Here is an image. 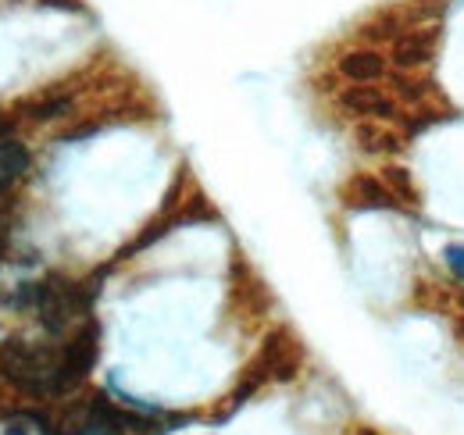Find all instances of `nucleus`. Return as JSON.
<instances>
[{"instance_id": "0eeeda50", "label": "nucleus", "mask_w": 464, "mask_h": 435, "mask_svg": "<svg viewBox=\"0 0 464 435\" xmlns=\"http://www.w3.org/2000/svg\"><path fill=\"white\" fill-rule=\"evenodd\" d=\"M340 72L353 79V82H368V79H379L382 75V61L375 54H368V51H353L340 61Z\"/></svg>"}, {"instance_id": "39448f33", "label": "nucleus", "mask_w": 464, "mask_h": 435, "mask_svg": "<svg viewBox=\"0 0 464 435\" xmlns=\"http://www.w3.org/2000/svg\"><path fill=\"white\" fill-rule=\"evenodd\" d=\"M25 171H29V150L18 140L0 136V193L11 189L14 182H22Z\"/></svg>"}, {"instance_id": "7ed1b4c3", "label": "nucleus", "mask_w": 464, "mask_h": 435, "mask_svg": "<svg viewBox=\"0 0 464 435\" xmlns=\"http://www.w3.org/2000/svg\"><path fill=\"white\" fill-rule=\"evenodd\" d=\"M97 339H101V328L93 325V322H86L68 339V346L61 350V385H64V392L75 389L79 382L90 375V368L97 361Z\"/></svg>"}, {"instance_id": "20e7f679", "label": "nucleus", "mask_w": 464, "mask_h": 435, "mask_svg": "<svg viewBox=\"0 0 464 435\" xmlns=\"http://www.w3.org/2000/svg\"><path fill=\"white\" fill-rule=\"evenodd\" d=\"M125 429H129L125 414L108 403V396H93L86 407H79L64 421V432L61 435H121Z\"/></svg>"}, {"instance_id": "6e6552de", "label": "nucleus", "mask_w": 464, "mask_h": 435, "mask_svg": "<svg viewBox=\"0 0 464 435\" xmlns=\"http://www.w3.org/2000/svg\"><path fill=\"white\" fill-rule=\"evenodd\" d=\"M343 104H347L350 111H357V114H379V118L393 114V104H390L386 97H379V93H372V90H364V86L350 90L347 97H343Z\"/></svg>"}, {"instance_id": "f03ea898", "label": "nucleus", "mask_w": 464, "mask_h": 435, "mask_svg": "<svg viewBox=\"0 0 464 435\" xmlns=\"http://www.w3.org/2000/svg\"><path fill=\"white\" fill-rule=\"evenodd\" d=\"M90 300H93V289L64 282L58 275H51V278L33 285V311H36L40 325L47 328L51 335H61L75 318H82L90 311Z\"/></svg>"}, {"instance_id": "9d476101", "label": "nucleus", "mask_w": 464, "mask_h": 435, "mask_svg": "<svg viewBox=\"0 0 464 435\" xmlns=\"http://www.w3.org/2000/svg\"><path fill=\"white\" fill-rule=\"evenodd\" d=\"M443 257H447V268L464 282V246H447V254H443Z\"/></svg>"}, {"instance_id": "f257e3e1", "label": "nucleus", "mask_w": 464, "mask_h": 435, "mask_svg": "<svg viewBox=\"0 0 464 435\" xmlns=\"http://www.w3.org/2000/svg\"><path fill=\"white\" fill-rule=\"evenodd\" d=\"M0 372L11 385H18L29 396H58L61 385V350L47 343L29 339H7L0 346Z\"/></svg>"}, {"instance_id": "423d86ee", "label": "nucleus", "mask_w": 464, "mask_h": 435, "mask_svg": "<svg viewBox=\"0 0 464 435\" xmlns=\"http://www.w3.org/2000/svg\"><path fill=\"white\" fill-rule=\"evenodd\" d=\"M0 435H54L51 421L36 411H11L0 418Z\"/></svg>"}, {"instance_id": "1a4fd4ad", "label": "nucleus", "mask_w": 464, "mask_h": 435, "mask_svg": "<svg viewBox=\"0 0 464 435\" xmlns=\"http://www.w3.org/2000/svg\"><path fill=\"white\" fill-rule=\"evenodd\" d=\"M397 61L401 64H418V61H429V44L425 40H407V44H401L397 47Z\"/></svg>"}]
</instances>
